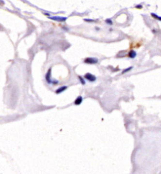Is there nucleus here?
I'll list each match as a JSON object with an SVG mask.
<instances>
[{
	"instance_id": "obj_4",
	"label": "nucleus",
	"mask_w": 161,
	"mask_h": 174,
	"mask_svg": "<svg viewBox=\"0 0 161 174\" xmlns=\"http://www.w3.org/2000/svg\"><path fill=\"white\" fill-rule=\"evenodd\" d=\"M68 89V86L67 85H62L61 87H58L56 90L55 91V93L56 94H60L64 92L65 91H66Z\"/></svg>"
},
{
	"instance_id": "obj_9",
	"label": "nucleus",
	"mask_w": 161,
	"mask_h": 174,
	"mask_svg": "<svg viewBox=\"0 0 161 174\" xmlns=\"http://www.w3.org/2000/svg\"><path fill=\"white\" fill-rule=\"evenodd\" d=\"M133 69V66H129V67H128L127 68H125V69H124L123 71H122V74H124V73H127L128 72H130V70H131Z\"/></svg>"
},
{
	"instance_id": "obj_6",
	"label": "nucleus",
	"mask_w": 161,
	"mask_h": 174,
	"mask_svg": "<svg viewBox=\"0 0 161 174\" xmlns=\"http://www.w3.org/2000/svg\"><path fill=\"white\" fill-rule=\"evenodd\" d=\"M49 18L52 19V20H53L57 21V22H64V21H66V20H67V18L62 17H58V16L49 17Z\"/></svg>"
},
{
	"instance_id": "obj_2",
	"label": "nucleus",
	"mask_w": 161,
	"mask_h": 174,
	"mask_svg": "<svg viewBox=\"0 0 161 174\" xmlns=\"http://www.w3.org/2000/svg\"><path fill=\"white\" fill-rule=\"evenodd\" d=\"M98 62V59L95 57H87L84 60V63L87 65H96Z\"/></svg>"
},
{
	"instance_id": "obj_7",
	"label": "nucleus",
	"mask_w": 161,
	"mask_h": 174,
	"mask_svg": "<svg viewBox=\"0 0 161 174\" xmlns=\"http://www.w3.org/2000/svg\"><path fill=\"white\" fill-rule=\"evenodd\" d=\"M128 57L131 59H134L137 56V53L135 50H130L128 53Z\"/></svg>"
},
{
	"instance_id": "obj_1",
	"label": "nucleus",
	"mask_w": 161,
	"mask_h": 174,
	"mask_svg": "<svg viewBox=\"0 0 161 174\" xmlns=\"http://www.w3.org/2000/svg\"><path fill=\"white\" fill-rule=\"evenodd\" d=\"M51 73H52V68H49L47 70V72H46V75H45V79L46 81L47 82V83L49 85H57L59 84V81L57 80H54L52 79L51 77Z\"/></svg>"
},
{
	"instance_id": "obj_5",
	"label": "nucleus",
	"mask_w": 161,
	"mask_h": 174,
	"mask_svg": "<svg viewBox=\"0 0 161 174\" xmlns=\"http://www.w3.org/2000/svg\"><path fill=\"white\" fill-rule=\"evenodd\" d=\"M83 101V98L82 96H78L76 98V100H74V104L76 106H79L80 104H81Z\"/></svg>"
},
{
	"instance_id": "obj_10",
	"label": "nucleus",
	"mask_w": 161,
	"mask_h": 174,
	"mask_svg": "<svg viewBox=\"0 0 161 174\" xmlns=\"http://www.w3.org/2000/svg\"><path fill=\"white\" fill-rule=\"evenodd\" d=\"M151 15H152L153 17L157 19V20H159V21H161V17H159L158 15H157L155 14V13H152Z\"/></svg>"
},
{
	"instance_id": "obj_8",
	"label": "nucleus",
	"mask_w": 161,
	"mask_h": 174,
	"mask_svg": "<svg viewBox=\"0 0 161 174\" xmlns=\"http://www.w3.org/2000/svg\"><path fill=\"white\" fill-rule=\"evenodd\" d=\"M78 79L80 83H81V84L82 85H84L85 84H86V79H84V77H82V76L81 75H79Z\"/></svg>"
},
{
	"instance_id": "obj_3",
	"label": "nucleus",
	"mask_w": 161,
	"mask_h": 174,
	"mask_svg": "<svg viewBox=\"0 0 161 174\" xmlns=\"http://www.w3.org/2000/svg\"><path fill=\"white\" fill-rule=\"evenodd\" d=\"M84 77L86 81H89L90 82H94L97 80V77L94 74H92L91 73H86L84 75Z\"/></svg>"
}]
</instances>
